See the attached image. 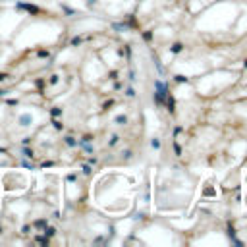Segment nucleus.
<instances>
[{"instance_id": "1", "label": "nucleus", "mask_w": 247, "mask_h": 247, "mask_svg": "<svg viewBox=\"0 0 247 247\" xmlns=\"http://www.w3.org/2000/svg\"><path fill=\"white\" fill-rule=\"evenodd\" d=\"M21 124H23V126H29V122H31V116H21Z\"/></svg>"}, {"instance_id": "2", "label": "nucleus", "mask_w": 247, "mask_h": 247, "mask_svg": "<svg viewBox=\"0 0 247 247\" xmlns=\"http://www.w3.org/2000/svg\"><path fill=\"white\" fill-rule=\"evenodd\" d=\"M23 154H25V156H27V159H31V156H33V153H31V151H29V149H25V151H23Z\"/></svg>"}, {"instance_id": "3", "label": "nucleus", "mask_w": 247, "mask_h": 247, "mask_svg": "<svg viewBox=\"0 0 247 247\" xmlns=\"http://www.w3.org/2000/svg\"><path fill=\"white\" fill-rule=\"evenodd\" d=\"M182 50V45H174V52H180Z\"/></svg>"}, {"instance_id": "4", "label": "nucleus", "mask_w": 247, "mask_h": 247, "mask_svg": "<svg viewBox=\"0 0 247 247\" xmlns=\"http://www.w3.org/2000/svg\"><path fill=\"white\" fill-rule=\"evenodd\" d=\"M66 143H68V145H75V141L71 139V137H68V139H66Z\"/></svg>"}, {"instance_id": "5", "label": "nucleus", "mask_w": 247, "mask_h": 247, "mask_svg": "<svg viewBox=\"0 0 247 247\" xmlns=\"http://www.w3.org/2000/svg\"><path fill=\"white\" fill-rule=\"evenodd\" d=\"M2 79H4V75H0V81H2Z\"/></svg>"}]
</instances>
